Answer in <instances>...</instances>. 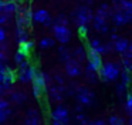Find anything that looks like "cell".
I'll return each mask as SVG.
<instances>
[{
	"mask_svg": "<svg viewBox=\"0 0 132 125\" xmlns=\"http://www.w3.org/2000/svg\"><path fill=\"white\" fill-rule=\"evenodd\" d=\"M51 125H70V111L65 105L58 104L50 112Z\"/></svg>",
	"mask_w": 132,
	"mask_h": 125,
	"instance_id": "obj_5",
	"label": "cell"
},
{
	"mask_svg": "<svg viewBox=\"0 0 132 125\" xmlns=\"http://www.w3.org/2000/svg\"><path fill=\"white\" fill-rule=\"evenodd\" d=\"M75 98H77L78 104L84 105V107H91L95 101V94L85 85H78L77 91H75Z\"/></svg>",
	"mask_w": 132,
	"mask_h": 125,
	"instance_id": "obj_6",
	"label": "cell"
},
{
	"mask_svg": "<svg viewBox=\"0 0 132 125\" xmlns=\"http://www.w3.org/2000/svg\"><path fill=\"white\" fill-rule=\"evenodd\" d=\"M16 74L12 68H9L6 65V62H0V82L4 85L6 90H10V87L13 85V82L16 81Z\"/></svg>",
	"mask_w": 132,
	"mask_h": 125,
	"instance_id": "obj_9",
	"label": "cell"
},
{
	"mask_svg": "<svg viewBox=\"0 0 132 125\" xmlns=\"http://www.w3.org/2000/svg\"><path fill=\"white\" fill-rule=\"evenodd\" d=\"M36 73H37V68L30 64L27 60L23 64H20L17 67V78L20 80L21 82H24V84L31 82L33 78H34V75H36Z\"/></svg>",
	"mask_w": 132,
	"mask_h": 125,
	"instance_id": "obj_8",
	"label": "cell"
},
{
	"mask_svg": "<svg viewBox=\"0 0 132 125\" xmlns=\"http://www.w3.org/2000/svg\"><path fill=\"white\" fill-rule=\"evenodd\" d=\"M78 34L81 37H85L88 34V26H81V27H78Z\"/></svg>",
	"mask_w": 132,
	"mask_h": 125,
	"instance_id": "obj_36",
	"label": "cell"
},
{
	"mask_svg": "<svg viewBox=\"0 0 132 125\" xmlns=\"http://www.w3.org/2000/svg\"><path fill=\"white\" fill-rule=\"evenodd\" d=\"M58 58H60L61 62L65 64L67 61H70L72 58V51H70L64 44H61V47H58Z\"/></svg>",
	"mask_w": 132,
	"mask_h": 125,
	"instance_id": "obj_22",
	"label": "cell"
},
{
	"mask_svg": "<svg viewBox=\"0 0 132 125\" xmlns=\"http://www.w3.org/2000/svg\"><path fill=\"white\" fill-rule=\"evenodd\" d=\"M41 124V115L37 110L31 108L27 111L26 115V125H40Z\"/></svg>",
	"mask_w": 132,
	"mask_h": 125,
	"instance_id": "obj_17",
	"label": "cell"
},
{
	"mask_svg": "<svg viewBox=\"0 0 132 125\" xmlns=\"http://www.w3.org/2000/svg\"><path fill=\"white\" fill-rule=\"evenodd\" d=\"M129 44H131V41H128V38L119 37L117 41H114V51L118 54H123L129 50Z\"/></svg>",
	"mask_w": 132,
	"mask_h": 125,
	"instance_id": "obj_18",
	"label": "cell"
},
{
	"mask_svg": "<svg viewBox=\"0 0 132 125\" xmlns=\"http://www.w3.org/2000/svg\"><path fill=\"white\" fill-rule=\"evenodd\" d=\"M121 71H122V65L121 62H114V61H106L102 64L100 68L98 74H100V80L104 82H114L121 77Z\"/></svg>",
	"mask_w": 132,
	"mask_h": 125,
	"instance_id": "obj_2",
	"label": "cell"
},
{
	"mask_svg": "<svg viewBox=\"0 0 132 125\" xmlns=\"http://www.w3.org/2000/svg\"><path fill=\"white\" fill-rule=\"evenodd\" d=\"M33 21L37 23V24H43V26H53V20L50 13L46 9H37V10L33 11Z\"/></svg>",
	"mask_w": 132,
	"mask_h": 125,
	"instance_id": "obj_12",
	"label": "cell"
},
{
	"mask_svg": "<svg viewBox=\"0 0 132 125\" xmlns=\"http://www.w3.org/2000/svg\"><path fill=\"white\" fill-rule=\"evenodd\" d=\"M128 125H132V115H131V118H129V121H128Z\"/></svg>",
	"mask_w": 132,
	"mask_h": 125,
	"instance_id": "obj_45",
	"label": "cell"
},
{
	"mask_svg": "<svg viewBox=\"0 0 132 125\" xmlns=\"http://www.w3.org/2000/svg\"><path fill=\"white\" fill-rule=\"evenodd\" d=\"M118 38H119V36H118V33H115V31H112V33L109 34V40H111V41H117Z\"/></svg>",
	"mask_w": 132,
	"mask_h": 125,
	"instance_id": "obj_40",
	"label": "cell"
},
{
	"mask_svg": "<svg viewBox=\"0 0 132 125\" xmlns=\"http://www.w3.org/2000/svg\"><path fill=\"white\" fill-rule=\"evenodd\" d=\"M121 82L122 84H125L126 87H129L132 82V73L129 70H125V68H122V71H121V77H119Z\"/></svg>",
	"mask_w": 132,
	"mask_h": 125,
	"instance_id": "obj_28",
	"label": "cell"
},
{
	"mask_svg": "<svg viewBox=\"0 0 132 125\" xmlns=\"http://www.w3.org/2000/svg\"><path fill=\"white\" fill-rule=\"evenodd\" d=\"M87 64L91 65L94 70L100 71V68L102 67L104 61H102V56L101 54H98L97 51L94 50H89L88 48V56H87Z\"/></svg>",
	"mask_w": 132,
	"mask_h": 125,
	"instance_id": "obj_14",
	"label": "cell"
},
{
	"mask_svg": "<svg viewBox=\"0 0 132 125\" xmlns=\"http://www.w3.org/2000/svg\"><path fill=\"white\" fill-rule=\"evenodd\" d=\"M94 11H92L91 6L87 4H80L77 9H75L74 14V23L77 24V27H81V26H88L89 23H92L94 20Z\"/></svg>",
	"mask_w": 132,
	"mask_h": 125,
	"instance_id": "obj_3",
	"label": "cell"
},
{
	"mask_svg": "<svg viewBox=\"0 0 132 125\" xmlns=\"http://www.w3.org/2000/svg\"><path fill=\"white\" fill-rule=\"evenodd\" d=\"M115 91H117V94H118L119 97H126V95H128V87H126L125 84H122L121 81L117 84Z\"/></svg>",
	"mask_w": 132,
	"mask_h": 125,
	"instance_id": "obj_30",
	"label": "cell"
},
{
	"mask_svg": "<svg viewBox=\"0 0 132 125\" xmlns=\"http://www.w3.org/2000/svg\"><path fill=\"white\" fill-rule=\"evenodd\" d=\"M53 34H54V38L60 44H64V45L68 44L71 37H72V33H71L68 26L57 24V23H53Z\"/></svg>",
	"mask_w": 132,
	"mask_h": 125,
	"instance_id": "obj_7",
	"label": "cell"
},
{
	"mask_svg": "<svg viewBox=\"0 0 132 125\" xmlns=\"http://www.w3.org/2000/svg\"><path fill=\"white\" fill-rule=\"evenodd\" d=\"M50 81H51V78H50L46 73L37 70V73H36L34 78H33V81H31L33 95H34L36 98H41V97L44 95V92L47 91V84H48Z\"/></svg>",
	"mask_w": 132,
	"mask_h": 125,
	"instance_id": "obj_4",
	"label": "cell"
},
{
	"mask_svg": "<svg viewBox=\"0 0 132 125\" xmlns=\"http://www.w3.org/2000/svg\"><path fill=\"white\" fill-rule=\"evenodd\" d=\"M4 3H6V0H0V11L4 10Z\"/></svg>",
	"mask_w": 132,
	"mask_h": 125,
	"instance_id": "obj_43",
	"label": "cell"
},
{
	"mask_svg": "<svg viewBox=\"0 0 132 125\" xmlns=\"http://www.w3.org/2000/svg\"><path fill=\"white\" fill-rule=\"evenodd\" d=\"M6 40V30L0 26V43H3Z\"/></svg>",
	"mask_w": 132,
	"mask_h": 125,
	"instance_id": "obj_39",
	"label": "cell"
},
{
	"mask_svg": "<svg viewBox=\"0 0 132 125\" xmlns=\"http://www.w3.org/2000/svg\"><path fill=\"white\" fill-rule=\"evenodd\" d=\"M82 65L78 60L71 58L70 61L65 62V74L70 77V78H77L82 74Z\"/></svg>",
	"mask_w": 132,
	"mask_h": 125,
	"instance_id": "obj_11",
	"label": "cell"
},
{
	"mask_svg": "<svg viewBox=\"0 0 132 125\" xmlns=\"http://www.w3.org/2000/svg\"><path fill=\"white\" fill-rule=\"evenodd\" d=\"M27 99V95L23 91H13L10 92V101H13L14 104H23Z\"/></svg>",
	"mask_w": 132,
	"mask_h": 125,
	"instance_id": "obj_25",
	"label": "cell"
},
{
	"mask_svg": "<svg viewBox=\"0 0 132 125\" xmlns=\"http://www.w3.org/2000/svg\"><path fill=\"white\" fill-rule=\"evenodd\" d=\"M114 9L109 7V4L102 3L100 7L97 9L94 14V20H92V26L94 30L100 34H108L109 33V20H111V14Z\"/></svg>",
	"mask_w": 132,
	"mask_h": 125,
	"instance_id": "obj_1",
	"label": "cell"
},
{
	"mask_svg": "<svg viewBox=\"0 0 132 125\" xmlns=\"http://www.w3.org/2000/svg\"><path fill=\"white\" fill-rule=\"evenodd\" d=\"M33 48H34V41H33V40H27L26 43L19 44V50H20L21 53H24L26 56H29V54L31 53Z\"/></svg>",
	"mask_w": 132,
	"mask_h": 125,
	"instance_id": "obj_27",
	"label": "cell"
},
{
	"mask_svg": "<svg viewBox=\"0 0 132 125\" xmlns=\"http://www.w3.org/2000/svg\"><path fill=\"white\" fill-rule=\"evenodd\" d=\"M54 23H57V24H65V26H68V24H70V20H68V17H67V16L60 14V16L55 17Z\"/></svg>",
	"mask_w": 132,
	"mask_h": 125,
	"instance_id": "obj_33",
	"label": "cell"
},
{
	"mask_svg": "<svg viewBox=\"0 0 132 125\" xmlns=\"http://www.w3.org/2000/svg\"><path fill=\"white\" fill-rule=\"evenodd\" d=\"M125 110L129 115H132V92L125 97Z\"/></svg>",
	"mask_w": 132,
	"mask_h": 125,
	"instance_id": "obj_32",
	"label": "cell"
},
{
	"mask_svg": "<svg viewBox=\"0 0 132 125\" xmlns=\"http://www.w3.org/2000/svg\"><path fill=\"white\" fill-rule=\"evenodd\" d=\"M129 53L132 54V41H131V44H129Z\"/></svg>",
	"mask_w": 132,
	"mask_h": 125,
	"instance_id": "obj_44",
	"label": "cell"
},
{
	"mask_svg": "<svg viewBox=\"0 0 132 125\" xmlns=\"http://www.w3.org/2000/svg\"><path fill=\"white\" fill-rule=\"evenodd\" d=\"M4 13H7V14H17L19 13V4H17V2L16 0H10V2H6L4 3Z\"/></svg>",
	"mask_w": 132,
	"mask_h": 125,
	"instance_id": "obj_24",
	"label": "cell"
},
{
	"mask_svg": "<svg viewBox=\"0 0 132 125\" xmlns=\"http://www.w3.org/2000/svg\"><path fill=\"white\" fill-rule=\"evenodd\" d=\"M16 21H17V26L29 27V26L31 24V21H33V11L30 10L29 7L19 10L17 17H16Z\"/></svg>",
	"mask_w": 132,
	"mask_h": 125,
	"instance_id": "obj_13",
	"label": "cell"
},
{
	"mask_svg": "<svg viewBox=\"0 0 132 125\" xmlns=\"http://www.w3.org/2000/svg\"><path fill=\"white\" fill-rule=\"evenodd\" d=\"M14 36H16V41H17L19 44L26 43L27 40H29V31H27V27H23V26H16Z\"/></svg>",
	"mask_w": 132,
	"mask_h": 125,
	"instance_id": "obj_21",
	"label": "cell"
},
{
	"mask_svg": "<svg viewBox=\"0 0 132 125\" xmlns=\"http://www.w3.org/2000/svg\"><path fill=\"white\" fill-rule=\"evenodd\" d=\"M87 56H88V48H85V45L80 44L72 50V58L78 60L80 62H84L87 60Z\"/></svg>",
	"mask_w": 132,
	"mask_h": 125,
	"instance_id": "obj_19",
	"label": "cell"
},
{
	"mask_svg": "<svg viewBox=\"0 0 132 125\" xmlns=\"http://www.w3.org/2000/svg\"><path fill=\"white\" fill-rule=\"evenodd\" d=\"M6 2H10V0H6ZM16 2H17V0H16Z\"/></svg>",
	"mask_w": 132,
	"mask_h": 125,
	"instance_id": "obj_46",
	"label": "cell"
},
{
	"mask_svg": "<svg viewBox=\"0 0 132 125\" xmlns=\"http://www.w3.org/2000/svg\"><path fill=\"white\" fill-rule=\"evenodd\" d=\"M26 60H27V56H26V54L21 53L20 50H17V53L14 54V62H16V65L19 67V65L23 64V62L26 61Z\"/></svg>",
	"mask_w": 132,
	"mask_h": 125,
	"instance_id": "obj_31",
	"label": "cell"
},
{
	"mask_svg": "<svg viewBox=\"0 0 132 125\" xmlns=\"http://www.w3.org/2000/svg\"><path fill=\"white\" fill-rule=\"evenodd\" d=\"M88 125H106V122L104 119H95V121H89Z\"/></svg>",
	"mask_w": 132,
	"mask_h": 125,
	"instance_id": "obj_38",
	"label": "cell"
},
{
	"mask_svg": "<svg viewBox=\"0 0 132 125\" xmlns=\"http://www.w3.org/2000/svg\"><path fill=\"white\" fill-rule=\"evenodd\" d=\"M84 74H85L87 81L91 82V84H95V82L100 81V74H98V71H97V70H94V68H92L91 65H88V64L85 65Z\"/></svg>",
	"mask_w": 132,
	"mask_h": 125,
	"instance_id": "obj_20",
	"label": "cell"
},
{
	"mask_svg": "<svg viewBox=\"0 0 132 125\" xmlns=\"http://www.w3.org/2000/svg\"><path fill=\"white\" fill-rule=\"evenodd\" d=\"M9 21H10V14L4 13V11H0V26L9 24Z\"/></svg>",
	"mask_w": 132,
	"mask_h": 125,
	"instance_id": "obj_34",
	"label": "cell"
},
{
	"mask_svg": "<svg viewBox=\"0 0 132 125\" xmlns=\"http://www.w3.org/2000/svg\"><path fill=\"white\" fill-rule=\"evenodd\" d=\"M123 3H125V0H112V9L114 10H119Z\"/></svg>",
	"mask_w": 132,
	"mask_h": 125,
	"instance_id": "obj_35",
	"label": "cell"
},
{
	"mask_svg": "<svg viewBox=\"0 0 132 125\" xmlns=\"http://www.w3.org/2000/svg\"><path fill=\"white\" fill-rule=\"evenodd\" d=\"M6 88H4V85L3 84H2V82H0V98H2V97H3L4 95V92H6Z\"/></svg>",
	"mask_w": 132,
	"mask_h": 125,
	"instance_id": "obj_41",
	"label": "cell"
},
{
	"mask_svg": "<svg viewBox=\"0 0 132 125\" xmlns=\"http://www.w3.org/2000/svg\"><path fill=\"white\" fill-rule=\"evenodd\" d=\"M9 115H10L9 102H7L6 99H2V98H0V124L6 121Z\"/></svg>",
	"mask_w": 132,
	"mask_h": 125,
	"instance_id": "obj_23",
	"label": "cell"
},
{
	"mask_svg": "<svg viewBox=\"0 0 132 125\" xmlns=\"http://www.w3.org/2000/svg\"><path fill=\"white\" fill-rule=\"evenodd\" d=\"M88 48L89 50L97 51L98 54L104 56V54H108V50H106V44L104 41H101L100 38H91L88 43Z\"/></svg>",
	"mask_w": 132,
	"mask_h": 125,
	"instance_id": "obj_16",
	"label": "cell"
},
{
	"mask_svg": "<svg viewBox=\"0 0 132 125\" xmlns=\"http://www.w3.org/2000/svg\"><path fill=\"white\" fill-rule=\"evenodd\" d=\"M111 21L114 26H117V27H123V26H126L129 21V19L126 17V14L123 13L122 10H112V14H111Z\"/></svg>",
	"mask_w": 132,
	"mask_h": 125,
	"instance_id": "obj_15",
	"label": "cell"
},
{
	"mask_svg": "<svg viewBox=\"0 0 132 125\" xmlns=\"http://www.w3.org/2000/svg\"><path fill=\"white\" fill-rule=\"evenodd\" d=\"M67 92V87L65 85H60L57 82H53V84L48 85V90H47V94H48V98L54 102H61L64 99V95Z\"/></svg>",
	"mask_w": 132,
	"mask_h": 125,
	"instance_id": "obj_10",
	"label": "cell"
},
{
	"mask_svg": "<svg viewBox=\"0 0 132 125\" xmlns=\"http://www.w3.org/2000/svg\"><path fill=\"white\" fill-rule=\"evenodd\" d=\"M54 82H57V84H60V85H65L63 75H60V74H55L54 75Z\"/></svg>",
	"mask_w": 132,
	"mask_h": 125,
	"instance_id": "obj_37",
	"label": "cell"
},
{
	"mask_svg": "<svg viewBox=\"0 0 132 125\" xmlns=\"http://www.w3.org/2000/svg\"><path fill=\"white\" fill-rule=\"evenodd\" d=\"M108 125H126V122L119 115H111L108 119Z\"/></svg>",
	"mask_w": 132,
	"mask_h": 125,
	"instance_id": "obj_29",
	"label": "cell"
},
{
	"mask_svg": "<svg viewBox=\"0 0 132 125\" xmlns=\"http://www.w3.org/2000/svg\"><path fill=\"white\" fill-rule=\"evenodd\" d=\"M95 0H81V3H82V4H87V6H92Z\"/></svg>",
	"mask_w": 132,
	"mask_h": 125,
	"instance_id": "obj_42",
	"label": "cell"
},
{
	"mask_svg": "<svg viewBox=\"0 0 132 125\" xmlns=\"http://www.w3.org/2000/svg\"><path fill=\"white\" fill-rule=\"evenodd\" d=\"M55 41H57V40L53 38V37H43V38L38 41V45H40V48H43V50H47V48L54 47Z\"/></svg>",
	"mask_w": 132,
	"mask_h": 125,
	"instance_id": "obj_26",
	"label": "cell"
}]
</instances>
